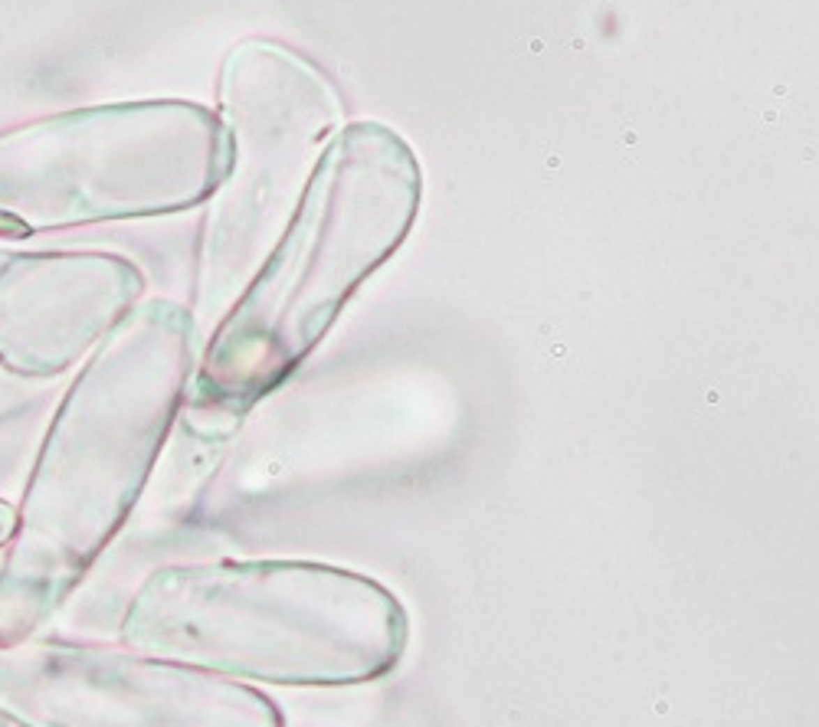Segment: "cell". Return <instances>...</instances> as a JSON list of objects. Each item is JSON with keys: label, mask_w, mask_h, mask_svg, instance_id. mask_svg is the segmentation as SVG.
<instances>
[{"label": "cell", "mask_w": 819, "mask_h": 727, "mask_svg": "<svg viewBox=\"0 0 819 727\" xmlns=\"http://www.w3.org/2000/svg\"><path fill=\"white\" fill-rule=\"evenodd\" d=\"M210 603L206 629H181L151 645L206 655L276 682H364L400 662L407 613L377 580L318 564H256L187 577Z\"/></svg>", "instance_id": "5"}, {"label": "cell", "mask_w": 819, "mask_h": 727, "mask_svg": "<svg viewBox=\"0 0 819 727\" xmlns=\"http://www.w3.org/2000/svg\"><path fill=\"white\" fill-rule=\"evenodd\" d=\"M223 167V125L197 102L138 98L36 118L0 135V233L190 210Z\"/></svg>", "instance_id": "2"}, {"label": "cell", "mask_w": 819, "mask_h": 727, "mask_svg": "<svg viewBox=\"0 0 819 727\" xmlns=\"http://www.w3.org/2000/svg\"><path fill=\"white\" fill-rule=\"evenodd\" d=\"M413 197L410 158L387 131H345L305 187L295 220L216 324L197 394L246 407L279 384L328 331L357 282L403 239Z\"/></svg>", "instance_id": "1"}, {"label": "cell", "mask_w": 819, "mask_h": 727, "mask_svg": "<svg viewBox=\"0 0 819 727\" xmlns=\"http://www.w3.org/2000/svg\"><path fill=\"white\" fill-rule=\"evenodd\" d=\"M190 334L194 321L167 301L119 321L50 426L23 504L20 550L69 547L86 557L119 524L171 426Z\"/></svg>", "instance_id": "3"}, {"label": "cell", "mask_w": 819, "mask_h": 727, "mask_svg": "<svg viewBox=\"0 0 819 727\" xmlns=\"http://www.w3.org/2000/svg\"><path fill=\"white\" fill-rule=\"evenodd\" d=\"M138 292L141 276L119 256L0 249V364L59 374L125 318Z\"/></svg>", "instance_id": "6"}, {"label": "cell", "mask_w": 819, "mask_h": 727, "mask_svg": "<svg viewBox=\"0 0 819 727\" xmlns=\"http://www.w3.org/2000/svg\"><path fill=\"white\" fill-rule=\"evenodd\" d=\"M227 167L206 197L194 289V328L223 321L302 204L305 177L334 128L322 75L285 46L236 43L220 66Z\"/></svg>", "instance_id": "4"}, {"label": "cell", "mask_w": 819, "mask_h": 727, "mask_svg": "<svg viewBox=\"0 0 819 727\" xmlns=\"http://www.w3.org/2000/svg\"><path fill=\"white\" fill-rule=\"evenodd\" d=\"M10 527H13V511L3 502H0V541L10 534Z\"/></svg>", "instance_id": "7"}]
</instances>
